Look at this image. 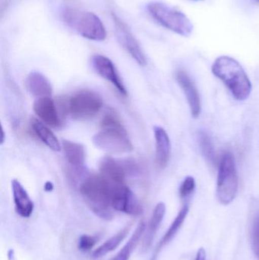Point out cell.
Instances as JSON below:
<instances>
[{
	"label": "cell",
	"mask_w": 259,
	"mask_h": 260,
	"mask_svg": "<svg viewBox=\"0 0 259 260\" xmlns=\"http://www.w3.org/2000/svg\"><path fill=\"white\" fill-rule=\"evenodd\" d=\"M213 74L224 82L237 101L246 100L252 91V84L240 62L230 56L217 58L211 68Z\"/></svg>",
	"instance_id": "6da1fadb"
},
{
	"label": "cell",
	"mask_w": 259,
	"mask_h": 260,
	"mask_svg": "<svg viewBox=\"0 0 259 260\" xmlns=\"http://www.w3.org/2000/svg\"><path fill=\"white\" fill-rule=\"evenodd\" d=\"M80 192L87 206L97 216L105 221L114 218L109 183L101 175L86 177L81 184Z\"/></svg>",
	"instance_id": "7a4b0ae2"
},
{
	"label": "cell",
	"mask_w": 259,
	"mask_h": 260,
	"mask_svg": "<svg viewBox=\"0 0 259 260\" xmlns=\"http://www.w3.org/2000/svg\"><path fill=\"white\" fill-rule=\"evenodd\" d=\"M65 24L78 34L88 40L104 41L106 31L98 16L92 12L67 9L62 13Z\"/></svg>",
	"instance_id": "3957f363"
},
{
	"label": "cell",
	"mask_w": 259,
	"mask_h": 260,
	"mask_svg": "<svg viewBox=\"0 0 259 260\" xmlns=\"http://www.w3.org/2000/svg\"><path fill=\"white\" fill-rule=\"evenodd\" d=\"M147 10L160 24L177 35L188 37L193 33V23L180 11L160 2L149 3Z\"/></svg>",
	"instance_id": "277c9868"
},
{
	"label": "cell",
	"mask_w": 259,
	"mask_h": 260,
	"mask_svg": "<svg viewBox=\"0 0 259 260\" xmlns=\"http://www.w3.org/2000/svg\"><path fill=\"white\" fill-rule=\"evenodd\" d=\"M239 180L235 157L232 153L227 152L222 156L217 174L216 195L220 204H231L237 197Z\"/></svg>",
	"instance_id": "5b68a950"
},
{
	"label": "cell",
	"mask_w": 259,
	"mask_h": 260,
	"mask_svg": "<svg viewBox=\"0 0 259 260\" xmlns=\"http://www.w3.org/2000/svg\"><path fill=\"white\" fill-rule=\"evenodd\" d=\"M94 145L110 154H125L133 151L134 147L123 127L102 128L93 137Z\"/></svg>",
	"instance_id": "8992f818"
},
{
	"label": "cell",
	"mask_w": 259,
	"mask_h": 260,
	"mask_svg": "<svg viewBox=\"0 0 259 260\" xmlns=\"http://www.w3.org/2000/svg\"><path fill=\"white\" fill-rule=\"evenodd\" d=\"M102 106L103 100L98 94L90 90H82L70 98L67 108L75 119L87 120L94 117Z\"/></svg>",
	"instance_id": "52a82bcc"
},
{
	"label": "cell",
	"mask_w": 259,
	"mask_h": 260,
	"mask_svg": "<svg viewBox=\"0 0 259 260\" xmlns=\"http://www.w3.org/2000/svg\"><path fill=\"white\" fill-rule=\"evenodd\" d=\"M109 183L111 205L114 210L131 215L142 213V206L126 183Z\"/></svg>",
	"instance_id": "ba28073f"
},
{
	"label": "cell",
	"mask_w": 259,
	"mask_h": 260,
	"mask_svg": "<svg viewBox=\"0 0 259 260\" xmlns=\"http://www.w3.org/2000/svg\"><path fill=\"white\" fill-rule=\"evenodd\" d=\"M113 20L115 25L117 38L123 48L129 53V54L139 64L140 66L147 65V59L140 47L137 40L131 32L126 23L119 18L116 14H112Z\"/></svg>",
	"instance_id": "9c48e42d"
},
{
	"label": "cell",
	"mask_w": 259,
	"mask_h": 260,
	"mask_svg": "<svg viewBox=\"0 0 259 260\" xmlns=\"http://www.w3.org/2000/svg\"><path fill=\"white\" fill-rule=\"evenodd\" d=\"M92 66L97 74L114 85L123 96L127 95V91L114 62L103 55H94L92 57Z\"/></svg>",
	"instance_id": "30bf717a"
},
{
	"label": "cell",
	"mask_w": 259,
	"mask_h": 260,
	"mask_svg": "<svg viewBox=\"0 0 259 260\" xmlns=\"http://www.w3.org/2000/svg\"><path fill=\"white\" fill-rule=\"evenodd\" d=\"M175 79L187 97L192 116L198 118L201 114V100L199 91L188 73L179 70L175 73Z\"/></svg>",
	"instance_id": "8fae6325"
},
{
	"label": "cell",
	"mask_w": 259,
	"mask_h": 260,
	"mask_svg": "<svg viewBox=\"0 0 259 260\" xmlns=\"http://www.w3.org/2000/svg\"><path fill=\"white\" fill-rule=\"evenodd\" d=\"M155 139V161L160 169H164L168 165L171 155V143L168 134L164 128L154 127Z\"/></svg>",
	"instance_id": "7c38bea8"
},
{
	"label": "cell",
	"mask_w": 259,
	"mask_h": 260,
	"mask_svg": "<svg viewBox=\"0 0 259 260\" xmlns=\"http://www.w3.org/2000/svg\"><path fill=\"white\" fill-rule=\"evenodd\" d=\"M33 109L38 117L49 126L52 127L60 126L59 113L51 98L43 97L36 99L33 103Z\"/></svg>",
	"instance_id": "4fadbf2b"
},
{
	"label": "cell",
	"mask_w": 259,
	"mask_h": 260,
	"mask_svg": "<svg viewBox=\"0 0 259 260\" xmlns=\"http://www.w3.org/2000/svg\"><path fill=\"white\" fill-rule=\"evenodd\" d=\"M99 169L102 177L109 183H125L127 173L125 165L110 156L102 157Z\"/></svg>",
	"instance_id": "5bb4252c"
},
{
	"label": "cell",
	"mask_w": 259,
	"mask_h": 260,
	"mask_svg": "<svg viewBox=\"0 0 259 260\" xmlns=\"http://www.w3.org/2000/svg\"><path fill=\"white\" fill-rule=\"evenodd\" d=\"M12 189L17 213L22 218H30L33 213L34 205L27 191L17 180H12Z\"/></svg>",
	"instance_id": "9a60e30c"
},
{
	"label": "cell",
	"mask_w": 259,
	"mask_h": 260,
	"mask_svg": "<svg viewBox=\"0 0 259 260\" xmlns=\"http://www.w3.org/2000/svg\"><path fill=\"white\" fill-rule=\"evenodd\" d=\"M166 213V206L164 203H159L155 206L152 213V218L149 221V225L146 227L145 232L143 236L142 249L149 250L153 243L155 235L158 229L161 227V223L164 220Z\"/></svg>",
	"instance_id": "2e32d148"
},
{
	"label": "cell",
	"mask_w": 259,
	"mask_h": 260,
	"mask_svg": "<svg viewBox=\"0 0 259 260\" xmlns=\"http://www.w3.org/2000/svg\"><path fill=\"white\" fill-rule=\"evenodd\" d=\"M27 91L36 97H50L53 88L50 81L39 72H32L25 80Z\"/></svg>",
	"instance_id": "e0dca14e"
},
{
	"label": "cell",
	"mask_w": 259,
	"mask_h": 260,
	"mask_svg": "<svg viewBox=\"0 0 259 260\" xmlns=\"http://www.w3.org/2000/svg\"><path fill=\"white\" fill-rule=\"evenodd\" d=\"M189 210H190V206H189L188 204L184 205V206H182V209H180L179 213H178V215H176V218H175L174 221L172 222L171 225L170 226L168 230L167 231L165 235H164L162 239L160 241L159 244H158V247H157L155 256H154L152 260H156L157 256H158V253H159L160 250H161L164 246L169 244V243L174 238V237L176 236V234L178 233L179 229H181L182 224H183L186 218H187V215H188L189 213Z\"/></svg>",
	"instance_id": "ac0fdd59"
},
{
	"label": "cell",
	"mask_w": 259,
	"mask_h": 260,
	"mask_svg": "<svg viewBox=\"0 0 259 260\" xmlns=\"http://www.w3.org/2000/svg\"><path fill=\"white\" fill-rule=\"evenodd\" d=\"M62 145L68 163L75 168H82L85 160V151L83 145L69 140L62 141Z\"/></svg>",
	"instance_id": "d6986e66"
},
{
	"label": "cell",
	"mask_w": 259,
	"mask_h": 260,
	"mask_svg": "<svg viewBox=\"0 0 259 260\" xmlns=\"http://www.w3.org/2000/svg\"><path fill=\"white\" fill-rule=\"evenodd\" d=\"M32 129L38 138L53 151H59L61 145L54 133L51 131L45 124L36 120L32 119L30 121Z\"/></svg>",
	"instance_id": "ffe728a7"
},
{
	"label": "cell",
	"mask_w": 259,
	"mask_h": 260,
	"mask_svg": "<svg viewBox=\"0 0 259 260\" xmlns=\"http://www.w3.org/2000/svg\"><path fill=\"white\" fill-rule=\"evenodd\" d=\"M146 227L147 226H146L145 222L144 221H141L137 226L133 235H132L129 241L126 243V245L111 260H129L132 252L134 251L135 247L139 243L140 240L143 238Z\"/></svg>",
	"instance_id": "44dd1931"
},
{
	"label": "cell",
	"mask_w": 259,
	"mask_h": 260,
	"mask_svg": "<svg viewBox=\"0 0 259 260\" xmlns=\"http://www.w3.org/2000/svg\"><path fill=\"white\" fill-rule=\"evenodd\" d=\"M129 230H130V228L127 226V227L120 230L118 233L116 234L112 238L108 239L106 242L103 243L101 246H100L98 248L96 249L93 252V259H100V258L106 256L107 253L114 251L129 235Z\"/></svg>",
	"instance_id": "7402d4cb"
},
{
	"label": "cell",
	"mask_w": 259,
	"mask_h": 260,
	"mask_svg": "<svg viewBox=\"0 0 259 260\" xmlns=\"http://www.w3.org/2000/svg\"><path fill=\"white\" fill-rule=\"evenodd\" d=\"M198 142L204 158L210 165L214 166L216 164L215 151L208 133L205 131H199L198 133Z\"/></svg>",
	"instance_id": "603a6c76"
},
{
	"label": "cell",
	"mask_w": 259,
	"mask_h": 260,
	"mask_svg": "<svg viewBox=\"0 0 259 260\" xmlns=\"http://www.w3.org/2000/svg\"><path fill=\"white\" fill-rule=\"evenodd\" d=\"M102 128H120L123 127L121 120L118 114L112 109H108L103 114L100 123Z\"/></svg>",
	"instance_id": "cb8c5ba5"
},
{
	"label": "cell",
	"mask_w": 259,
	"mask_h": 260,
	"mask_svg": "<svg viewBox=\"0 0 259 260\" xmlns=\"http://www.w3.org/2000/svg\"><path fill=\"white\" fill-rule=\"evenodd\" d=\"M251 243L255 256L259 259V213L254 218L251 229Z\"/></svg>",
	"instance_id": "d4e9b609"
},
{
	"label": "cell",
	"mask_w": 259,
	"mask_h": 260,
	"mask_svg": "<svg viewBox=\"0 0 259 260\" xmlns=\"http://www.w3.org/2000/svg\"><path fill=\"white\" fill-rule=\"evenodd\" d=\"M196 189V180L194 177L189 176L186 177L179 189V195L181 199L190 197Z\"/></svg>",
	"instance_id": "484cf974"
},
{
	"label": "cell",
	"mask_w": 259,
	"mask_h": 260,
	"mask_svg": "<svg viewBox=\"0 0 259 260\" xmlns=\"http://www.w3.org/2000/svg\"><path fill=\"white\" fill-rule=\"evenodd\" d=\"M97 237L91 235H82L79 238L78 247L82 252H88L96 245L97 243Z\"/></svg>",
	"instance_id": "4316f807"
},
{
	"label": "cell",
	"mask_w": 259,
	"mask_h": 260,
	"mask_svg": "<svg viewBox=\"0 0 259 260\" xmlns=\"http://www.w3.org/2000/svg\"><path fill=\"white\" fill-rule=\"evenodd\" d=\"M195 260H206V253H205V250L203 248H201L198 251Z\"/></svg>",
	"instance_id": "83f0119b"
},
{
	"label": "cell",
	"mask_w": 259,
	"mask_h": 260,
	"mask_svg": "<svg viewBox=\"0 0 259 260\" xmlns=\"http://www.w3.org/2000/svg\"><path fill=\"white\" fill-rule=\"evenodd\" d=\"M44 189H45L47 192H50V191L53 190V183H52L51 182H47V183H45V186H44Z\"/></svg>",
	"instance_id": "f1b7e54d"
},
{
	"label": "cell",
	"mask_w": 259,
	"mask_h": 260,
	"mask_svg": "<svg viewBox=\"0 0 259 260\" xmlns=\"http://www.w3.org/2000/svg\"><path fill=\"white\" fill-rule=\"evenodd\" d=\"M8 256H9V260H16L15 259V254H14V250H10L8 253Z\"/></svg>",
	"instance_id": "f546056e"
},
{
	"label": "cell",
	"mask_w": 259,
	"mask_h": 260,
	"mask_svg": "<svg viewBox=\"0 0 259 260\" xmlns=\"http://www.w3.org/2000/svg\"><path fill=\"white\" fill-rule=\"evenodd\" d=\"M2 137H1V144L3 145V143H4L5 141V133H4V129H3V128L2 127Z\"/></svg>",
	"instance_id": "4dcf8cb0"
},
{
	"label": "cell",
	"mask_w": 259,
	"mask_h": 260,
	"mask_svg": "<svg viewBox=\"0 0 259 260\" xmlns=\"http://www.w3.org/2000/svg\"><path fill=\"white\" fill-rule=\"evenodd\" d=\"M254 1H255V2H256V3H259V0H254Z\"/></svg>",
	"instance_id": "1f68e13d"
}]
</instances>
